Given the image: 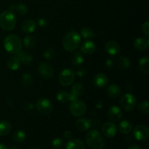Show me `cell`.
<instances>
[{"label":"cell","instance_id":"obj_28","mask_svg":"<svg viewBox=\"0 0 149 149\" xmlns=\"http://www.w3.org/2000/svg\"><path fill=\"white\" fill-rule=\"evenodd\" d=\"M71 61L73 65H77H77H81V64H82L83 63H84V58L81 52H74L72 55V56H71Z\"/></svg>","mask_w":149,"mask_h":149},{"label":"cell","instance_id":"obj_23","mask_svg":"<svg viewBox=\"0 0 149 149\" xmlns=\"http://www.w3.org/2000/svg\"><path fill=\"white\" fill-rule=\"evenodd\" d=\"M20 64L21 63L17 56H12L7 60V67L12 71H16L18 69L20 66Z\"/></svg>","mask_w":149,"mask_h":149},{"label":"cell","instance_id":"obj_9","mask_svg":"<svg viewBox=\"0 0 149 149\" xmlns=\"http://www.w3.org/2000/svg\"><path fill=\"white\" fill-rule=\"evenodd\" d=\"M38 71L39 74L44 79H49L54 75V69L52 65L48 63L42 62L39 65Z\"/></svg>","mask_w":149,"mask_h":149},{"label":"cell","instance_id":"obj_17","mask_svg":"<svg viewBox=\"0 0 149 149\" xmlns=\"http://www.w3.org/2000/svg\"><path fill=\"white\" fill-rule=\"evenodd\" d=\"M36 28V22L31 19H27L23 22L21 25V30L25 33H31Z\"/></svg>","mask_w":149,"mask_h":149},{"label":"cell","instance_id":"obj_46","mask_svg":"<svg viewBox=\"0 0 149 149\" xmlns=\"http://www.w3.org/2000/svg\"><path fill=\"white\" fill-rule=\"evenodd\" d=\"M10 149H19V148H17V146H11V148H10Z\"/></svg>","mask_w":149,"mask_h":149},{"label":"cell","instance_id":"obj_15","mask_svg":"<svg viewBox=\"0 0 149 149\" xmlns=\"http://www.w3.org/2000/svg\"><path fill=\"white\" fill-rule=\"evenodd\" d=\"M93 83L97 87L103 88L109 84V78L106 74L103 73H99L96 74L93 78Z\"/></svg>","mask_w":149,"mask_h":149},{"label":"cell","instance_id":"obj_1","mask_svg":"<svg viewBox=\"0 0 149 149\" xmlns=\"http://www.w3.org/2000/svg\"><path fill=\"white\" fill-rule=\"evenodd\" d=\"M86 143L92 149H103L106 141L102 134L97 130H92L86 135Z\"/></svg>","mask_w":149,"mask_h":149},{"label":"cell","instance_id":"obj_14","mask_svg":"<svg viewBox=\"0 0 149 149\" xmlns=\"http://www.w3.org/2000/svg\"><path fill=\"white\" fill-rule=\"evenodd\" d=\"M84 90V86L81 83H76V84H74L72 86L71 93H69L70 100L72 101L74 100H77L79 96H81L83 94Z\"/></svg>","mask_w":149,"mask_h":149},{"label":"cell","instance_id":"obj_30","mask_svg":"<svg viewBox=\"0 0 149 149\" xmlns=\"http://www.w3.org/2000/svg\"><path fill=\"white\" fill-rule=\"evenodd\" d=\"M26 134L23 130H17L13 134V140L16 143H21L26 140Z\"/></svg>","mask_w":149,"mask_h":149},{"label":"cell","instance_id":"obj_35","mask_svg":"<svg viewBox=\"0 0 149 149\" xmlns=\"http://www.w3.org/2000/svg\"><path fill=\"white\" fill-rule=\"evenodd\" d=\"M138 110H139L140 112L143 113V114L148 115L149 113L148 100H144V101L141 102V103L138 105Z\"/></svg>","mask_w":149,"mask_h":149},{"label":"cell","instance_id":"obj_22","mask_svg":"<svg viewBox=\"0 0 149 149\" xmlns=\"http://www.w3.org/2000/svg\"><path fill=\"white\" fill-rule=\"evenodd\" d=\"M132 130V124L128 120H123L119 124V130L123 135H128Z\"/></svg>","mask_w":149,"mask_h":149},{"label":"cell","instance_id":"obj_11","mask_svg":"<svg viewBox=\"0 0 149 149\" xmlns=\"http://www.w3.org/2000/svg\"><path fill=\"white\" fill-rule=\"evenodd\" d=\"M102 132L107 138H113L117 132V127L113 122H106L102 127Z\"/></svg>","mask_w":149,"mask_h":149},{"label":"cell","instance_id":"obj_44","mask_svg":"<svg viewBox=\"0 0 149 149\" xmlns=\"http://www.w3.org/2000/svg\"><path fill=\"white\" fill-rule=\"evenodd\" d=\"M128 149H141V147L138 145H131L128 147Z\"/></svg>","mask_w":149,"mask_h":149},{"label":"cell","instance_id":"obj_27","mask_svg":"<svg viewBox=\"0 0 149 149\" xmlns=\"http://www.w3.org/2000/svg\"><path fill=\"white\" fill-rule=\"evenodd\" d=\"M140 71L144 74H148L149 71V58L148 57H144L140 60L139 62Z\"/></svg>","mask_w":149,"mask_h":149},{"label":"cell","instance_id":"obj_6","mask_svg":"<svg viewBox=\"0 0 149 149\" xmlns=\"http://www.w3.org/2000/svg\"><path fill=\"white\" fill-rule=\"evenodd\" d=\"M74 78H75V74L74 71L70 68H65L60 73L59 77H58L60 84L64 87H68L71 85L74 81Z\"/></svg>","mask_w":149,"mask_h":149},{"label":"cell","instance_id":"obj_31","mask_svg":"<svg viewBox=\"0 0 149 149\" xmlns=\"http://www.w3.org/2000/svg\"><path fill=\"white\" fill-rule=\"evenodd\" d=\"M118 65L122 70L127 69L130 65V61L129 58H127V57L122 56L118 60Z\"/></svg>","mask_w":149,"mask_h":149},{"label":"cell","instance_id":"obj_34","mask_svg":"<svg viewBox=\"0 0 149 149\" xmlns=\"http://www.w3.org/2000/svg\"><path fill=\"white\" fill-rule=\"evenodd\" d=\"M57 99L59 102L63 103H65L70 100L69 93H66L65 91H61L57 95Z\"/></svg>","mask_w":149,"mask_h":149},{"label":"cell","instance_id":"obj_19","mask_svg":"<svg viewBox=\"0 0 149 149\" xmlns=\"http://www.w3.org/2000/svg\"><path fill=\"white\" fill-rule=\"evenodd\" d=\"M65 149H84V143L81 139L74 138L67 143Z\"/></svg>","mask_w":149,"mask_h":149},{"label":"cell","instance_id":"obj_47","mask_svg":"<svg viewBox=\"0 0 149 149\" xmlns=\"http://www.w3.org/2000/svg\"><path fill=\"white\" fill-rule=\"evenodd\" d=\"M31 149H40V148H39L38 146H34V147H32Z\"/></svg>","mask_w":149,"mask_h":149},{"label":"cell","instance_id":"obj_26","mask_svg":"<svg viewBox=\"0 0 149 149\" xmlns=\"http://www.w3.org/2000/svg\"><path fill=\"white\" fill-rule=\"evenodd\" d=\"M121 93V88L119 87V86H118L117 84H111V85L109 86L107 89V93L111 97H117L120 95Z\"/></svg>","mask_w":149,"mask_h":149},{"label":"cell","instance_id":"obj_33","mask_svg":"<svg viewBox=\"0 0 149 149\" xmlns=\"http://www.w3.org/2000/svg\"><path fill=\"white\" fill-rule=\"evenodd\" d=\"M23 43L26 47L31 49V48L34 47L35 45H36V39L33 36H27L23 39Z\"/></svg>","mask_w":149,"mask_h":149},{"label":"cell","instance_id":"obj_42","mask_svg":"<svg viewBox=\"0 0 149 149\" xmlns=\"http://www.w3.org/2000/svg\"><path fill=\"white\" fill-rule=\"evenodd\" d=\"M23 108H24L25 110L31 111L32 109H33V106L31 103H25Z\"/></svg>","mask_w":149,"mask_h":149},{"label":"cell","instance_id":"obj_21","mask_svg":"<svg viewBox=\"0 0 149 149\" xmlns=\"http://www.w3.org/2000/svg\"><path fill=\"white\" fill-rule=\"evenodd\" d=\"M17 57L20 60V63L25 65H29L33 61V56L25 51H21L17 53Z\"/></svg>","mask_w":149,"mask_h":149},{"label":"cell","instance_id":"obj_37","mask_svg":"<svg viewBox=\"0 0 149 149\" xmlns=\"http://www.w3.org/2000/svg\"><path fill=\"white\" fill-rule=\"evenodd\" d=\"M63 144H64V141L62 138H55V139L52 140L51 145H52V148L54 149H60L62 148Z\"/></svg>","mask_w":149,"mask_h":149},{"label":"cell","instance_id":"obj_41","mask_svg":"<svg viewBox=\"0 0 149 149\" xmlns=\"http://www.w3.org/2000/svg\"><path fill=\"white\" fill-rule=\"evenodd\" d=\"M72 135H73L72 132H71L70 130L65 131V132H64V133H63V137L65 138V139H67V140L71 139V138H72Z\"/></svg>","mask_w":149,"mask_h":149},{"label":"cell","instance_id":"obj_3","mask_svg":"<svg viewBox=\"0 0 149 149\" xmlns=\"http://www.w3.org/2000/svg\"><path fill=\"white\" fill-rule=\"evenodd\" d=\"M16 19L15 13L10 10H5L0 14V27L4 31H12L16 25Z\"/></svg>","mask_w":149,"mask_h":149},{"label":"cell","instance_id":"obj_43","mask_svg":"<svg viewBox=\"0 0 149 149\" xmlns=\"http://www.w3.org/2000/svg\"><path fill=\"white\" fill-rule=\"evenodd\" d=\"M106 65L108 68H112V67L113 66V65H114V63H113V61H112V60L109 59L106 61Z\"/></svg>","mask_w":149,"mask_h":149},{"label":"cell","instance_id":"obj_13","mask_svg":"<svg viewBox=\"0 0 149 149\" xmlns=\"http://www.w3.org/2000/svg\"><path fill=\"white\" fill-rule=\"evenodd\" d=\"M105 50L111 56H116L120 52V47L116 42L109 41L105 45Z\"/></svg>","mask_w":149,"mask_h":149},{"label":"cell","instance_id":"obj_18","mask_svg":"<svg viewBox=\"0 0 149 149\" xmlns=\"http://www.w3.org/2000/svg\"><path fill=\"white\" fill-rule=\"evenodd\" d=\"M148 46L149 42L148 38H146V39L143 37L137 38L134 42V47H135V49L139 51L145 50L148 47Z\"/></svg>","mask_w":149,"mask_h":149},{"label":"cell","instance_id":"obj_24","mask_svg":"<svg viewBox=\"0 0 149 149\" xmlns=\"http://www.w3.org/2000/svg\"><path fill=\"white\" fill-rule=\"evenodd\" d=\"M10 9L13 13H17V14L24 15L28 13V8L24 4H11Z\"/></svg>","mask_w":149,"mask_h":149},{"label":"cell","instance_id":"obj_12","mask_svg":"<svg viewBox=\"0 0 149 149\" xmlns=\"http://www.w3.org/2000/svg\"><path fill=\"white\" fill-rule=\"evenodd\" d=\"M122 116V111L119 107L113 106L108 111V117L112 122H119Z\"/></svg>","mask_w":149,"mask_h":149},{"label":"cell","instance_id":"obj_7","mask_svg":"<svg viewBox=\"0 0 149 149\" xmlns=\"http://www.w3.org/2000/svg\"><path fill=\"white\" fill-rule=\"evenodd\" d=\"M36 109L41 114L48 115L52 111L53 106L52 102L48 99L42 97L39 99L36 103Z\"/></svg>","mask_w":149,"mask_h":149},{"label":"cell","instance_id":"obj_40","mask_svg":"<svg viewBox=\"0 0 149 149\" xmlns=\"http://www.w3.org/2000/svg\"><path fill=\"white\" fill-rule=\"evenodd\" d=\"M77 75L79 77H83L84 76L86 75L87 74V71H86L85 68H79L77 70V72H76Z\"/></svg>","mask_w":149,"mask_h":149},{"label":"cell","instance_id":"obj_29","mask_svg":"<svg viewBox=\"0 0 149 149\" xmlns=\"http://www.w3.org/2000/svg\"><path fill=\"white\" fill-rule=\"evenodd\" d=\"M21 83L26 88H29L33 84V77L30 74H24L21 77Z\"/></svg>","mask_w":149,"mask_h":149},{"label":"cell","instance_id":"obj_38","mask_svg":"<svg viewBox=\"0 0 149 149\" xmlns=\"http://www.w3.org/2000/svg\"><path fill=\"white\" fill-rule=\"evenodd\" d=\"M143 32L144 34L146 36V37L148 38L149 36V24L148 21H146L143 25Z\"/></svg>","mask_w":149,"mask_h":149},{"label":"cell","instance_id":"obj_2","mask_svg":"<svg viewBox=\"0 0 149 149\" xmlns=\"http://www.w3.org/2000/svg\"><path fill=\"white\" fill-rule=\"evenodd\" d=\"M81 42V36L77 32L71 31L65 35L62 41L64 49L68 52L75 51L79 47Z\"/></svg>","mask_w":149,"mask_h":149},{"label":"cell","instance_id":"obj_10","mask_svg":"<svg viewBox=\"0 0 149 149\" xmlns=\"http://www.w3.org/2000/svg\"><path fill=\"white\" fill-rule=\"evenodd\" d=\"M133 136L140 141H146L149 136V130L146 125H141L135 127L133 130Z\"/></svg>","mask_w":149,"mask_h":149},{"label":"cell","instance_id":"obj_32","mask_svg":"<svg viewBox=\"0 0 149 149\" xmlns=\"http://www.w3.org/2000/svg\"><path fill=\"white\" fill-rule=\"evenodd\" d=\"M81 35L82 36L83 38L87 39H92V38L94 37L95 36V33L93 29H90V28H83L81 30Z\"/></svg>","mask_w":149,"mask_h":149},{"label":"cell","instance_id":"obj_45","mask_svg":"<svg viewBox=\"0 0 149 149\" xmlns=\"http://www.w3.org/2000/svg\"><path fill=\"white\" fill-rule=\"evenodd\" d=\"M0 149H8V148L5 145H4V144L0 143Z\"/></svg>","mask_w":149,"mask_h":149},{"label":"cell","instance_id":"obj_5","mask_svg":"<svg viewBox=\"0 0 149 149\" xmlns=\"http://www.w3.org/2000/svg\"><path fill=\"white\" fill-rule=\"evenodd\" d=\"M69 110L74 116L79 117V116H84L86 113L87 106L82 100L77 99L71 101L69 106Z\"/></svg>","mask_w":149,"mask_h":149},{"label":"cell","instance_id":"obj_20","mask_svg":"<svg viewBox=\"0 0 149 149\" xmlns=\"http://www.w3.org/2000/svg\"><path fill=\"white\" fill-rule=\"evenodd\" d=\"M92 125L91 120L87 118L79 119L76 122V127L80 131H86L90 128Z\"/></svg>","mask_w":149,"mask_h":149},{"label":"cell","instance_id":"obj_36","mask_svg":"<svg viewBox=\"0 0 149 149\" xmlns=\"http://www.w3.org/2000/svg\"><path fill=\"white\" fill-rule=\"evenodd\" d=\"M55 52L52 48L48 47L43 52V56L45 59L47 60H51L55 57Z\"/></svg>","mask_w":149,"mask_h":149},{"label":"cell","instance_id":"obj_39","mask_svg":"<svg viewBox=\"0 0 149 149\" xmlns=\"http://www.w3.org/2000/svg\"><path fill=\"white\" fill-rule=\"evenodd\" d=\"M38 24H39V26H40V27H46L48 25L47 19L45 18V17L40 18L38 20Z\"/></svg>","mask_w":149,"mask_h":149},{"label":"cell","instance_id":"obj_4","mask_svg":"<svg viewBox=\"0 0 149 149\" xmlns=\"http://www.w3.org/2000/svg\"><path fill=\"white\" fill-rule=\"evenodd\" d=\"M4 49L12 54H17L22 49V42L18 36L8 35L4 40Z\"/></svg>","mask_w":149,"mask_h":149},{"label":"cell","instance_id":"obj_8","mask_svg":"<svg viewBox=\"0 0 149 149\" xmlns=\"http://www.w3.org/2000/svg\"><path fill=\"white\" fill-rule=\"evenodd\" d=\"M120 104L122 109L125 111H132L135 109L136 106V99L133 95L130 93H127L124 95L120 100Z\"/></svg>","mask_w":149,"mask_h":149},{"label":"cell","instance_id":"obj_25","mask_svg":"<svg viewBox=\"0 0 149 149\" xmlns=\"http://www.w3.org/2000/svg\"><path fill=\"white\" fill-rule=\"evenodd\" d=\"M12 130L11 124L6 120L0 122V136H6Z\"/></svg>","mask_w":149,"mask_h":149},{"label":"cell","instance_id":"obj_16","mask_svg":"<svg viewBox=\"0 0 149 149\" xmlns=\"http://www.w3.org/2000/svg\"><path fill=\"white\" fill-rule=\"evenodd\" d=\"M81 52L85 55H92L96 50V45L93 41L87 40L83 42L81 46Z\"/></svg>","mask_w":149,"mask_h":149}]
</instances>
